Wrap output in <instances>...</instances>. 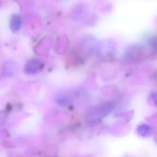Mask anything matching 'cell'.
Listing matches in <instances>:
<instances>
[{
	"mask_svg": "<svg viewBox=\"0 0 157 157\" xmlns=\"http://www.w3.org/2000/svg\"><path fill=\"white\" fill-rule=\"evenodd\" d=\"M139 133L142 137H148L151 134V130L148 126H141L139 128Z\"/></svg>",
	"mask_w": 157,
	"mask_h": 157,
	"instance_id": "cell-4",
	"label": "cell"
},
{
	"mask_svg": "<svg viewBox=\"0 0 157 157\" xmlns=\"http://www.w3.org/2000/svg\"><path fill=\"white\" fill-rule=\"evenodd\" d=\"M68 96L67 95H64V94H60L59 97L56 98V102L59 104V105H67L68 103Z\"/></svg>",
	"mask_w": 157,
	"mask_h": 157,
	"instance_id": "cell-5",
	"label": "cell"
},
{
	"mask_svg": "<svg viewBox=\"0 0 157 157\" xmlns=\"http://www.w3.org/2000/svg\"><path fill=\"white\" fill-rule=\"evenodd\" d=\"M43 63L39 59H31L29 60L25 67H24V71L28 75H35L39 73L42 68H43Z\"/></svg>",
	"mask_w": 157,
	"mask_h": 157,
	"instance_id": "cell-1",
	"label": "cell"
},
{
	"mask_svg": "<svg viewBox=\"0 0 157 157\" xmlns=\"http://www.w3.org/2000/svg\"><path fill=\"white\" fill-rule=\"evenodd\" d=\"M21 25H22V19H21V17L20 15H18V14L12 15V17L10 18V30L13 33H17V32H19L21 30Z\"/></svg>",
	"mask_w": 157,
	"mask_h": 157,
	"instance_id": "cell-3",
	"label": "cell"
},
{
	"mask_svg": "<svg viewBox=\"0 0 157 157\" xmlns=\"http://www.w3.org/2000/svg\"><path fill=\"white\" fill-rule=\"evenodd\" d=\"M18 64L14 61H8L5 63V65L3 66L2 71H1V78H10V77H13L15 74H17L18 72Z\"/></svg>",
	"mask_w": 157,
	"mask_h": 157,
	"instance_id": "cell-2",
	"label": "cell"
}]
</instances>
